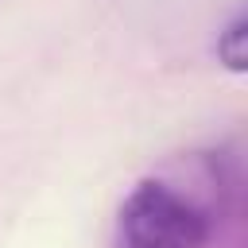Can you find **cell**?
<instances>
[{
    "label": "cell",
    "instance_id": "1",
    "mask_svg": "<svg viewBox=\"0 0 248 248\" xmlns=\"http://www.w3.org/2000/svg\"><path fill=\"white\" fill-rule=\"evenodd\" d=\"M213 232L209 213L167 186L163 178H143L120 205V244L124 248H205Z\"/></svg>",
    "mask_w": 248,
    "mask_h": 248
},
{
    "label": "cell",
    "instance_id": "2",
    "mask_svg": "<svg viewBox=\"0 0 248 248\" xmlns=\"http://www.w3.org/2000/svg\"><path fill=\"white\" fill-rule=\"evenodd\" d=\"M217 62L229 74H244L248 70V16L244 12H236L217 31Z\"/></svg>",
    "mask_w": 248,
    "mask_h": 248
}]
</instances>
